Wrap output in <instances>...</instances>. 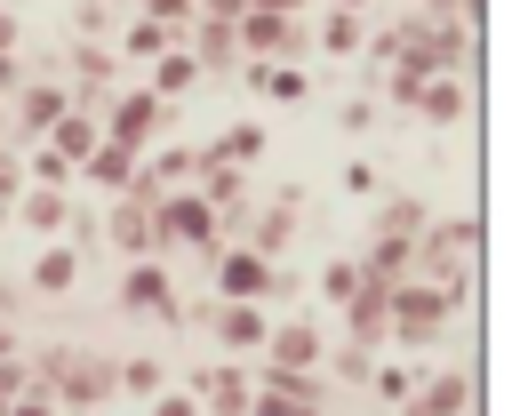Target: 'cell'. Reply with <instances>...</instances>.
I'll return each instance as SVG.
<instances>
[{
	"mask_svg": "<svg viewBox=\"0 0 512 416\" xmlns=\"http://www.w3.org/2000/svg\"><path fill=\"white\" fill-rule=\"evenodd\" d=\"M168 248H200V256L224 248V224H216V208H208L192 184H168V192L152 200V256H168Z\"/></svg>",
	"mask_w": 512,
	"mask_h": 416,
	"instance_id": "obj_1",
	"label": "cell"
},
{
	"mask_svg": "<svg viewBox=\"0 0 512 416\" xmlns=\"http://www.w3.org/2000/svg\"><path fill=\"white\" fill-rule=\"evenodd\" d=\"M480 256V216H440V224H424L416 232V256H408V272L416 280H440L448 296H464V264Z\"/></svg>",
	"mask_w": 512,
	"mask_h": 416,
	"instance_id": "obj_2",
	"label": "cell"
},
{
	"mask_svg": "<svg viewBox=\"0 0 512 416\" xmlns=\"http://www.w3.org/2000/svg\"><path fill=\"white\" fill-rule=\"evenodd\" d=\"M456 304L464 296H448L440 280H392V344H408V352H424V344H440L448 336V320H456Z\"/></svg>",
	"mask_w": 512,
	"mask_h": 416,
	"instance_id": "obj_3",
	"label": "cell"
},
{
	"mask_svg": "<svg viewBox=\"0 0 512 416\" xmlns=\"http://www.w3.org/2000/svg\"><path fill=\"white\" fill-rule=\"evenodd\" d=\"M32 384L56 408H104L112 400V360H96V352H48V360H32Z\"/></svg>",
	"mask_w": 512,
	"mask_h": 416,
	"instance_id": "obj_4",
	"label": "cell"
},
{
	"mask_svg": "<svg viewBox=\"0 0 512 416\" xmlns=\"http://www.w3.org/2000/svg\"><path fill=\"white\" fill-rule=\"evenodd\" d=\"M96 128H104L112 144H128V152L144 160V152L160 144V128H168V96H152V88H120V96H104Z\"/></svg>",
	"mask_w": 512,
	"mask_h": 416,
	"instance_id": "obj_5",
	"label": "cell"
},
{
	"mask_svg": "<svg viewBox=\"0 0 512 416\" xmlns=\"http://www.w3.org/2000/svg\"><path fill=\"white\" fill-rule=\"evenodd\" d=\"M208 264H216V296H232V304H264V296L280 288V272H272V256H256L248 240H240V248L224 240V248H216Z\"/></svg>",
	"mask_w": 512,
	"mask_h": 416,
	"instance_id": "obj_6",
	"label": "cell"
},
{
	"mask_svg": "<svg viewBox=\"0 0 512 416\" xmlns=\"http://www.w3.org/2000/svg\"><path fill=\"white\" fill-rule=\"evenodd\" d=\"M336 312H344V344H360V352L392 344V280H360Z\"/></svg>",
	"mask_w": 512,
	"mask_h": 416,
	"instance_id": "obj_7",
	"label": "cell"
},
{
	"mask_svg": "<svg viewBox=\"0 0 512 416\" xmlns=\"http://www.w3.org/2000/svg\"><path fill=\"white\" fill-rule=\"evenodd\" d=\"M320 360H328V336H320V320H312V312L272 320V328H264V344H256V368H320Z\"/></svg>",
	"mask_w": 512,
	"mask_h": 416,
	"instance_id": "obj_8",
	"label": "cell"
},
{
	"mask_svg": "<svg viewBox=\"0 0 512 416\" xmlns=\"http://www.w3.org/2000/svg\"><path fill=\"white\" fill-rule=\"evenodd\" d=\"M472 400H480V368H424L416 392H408L392 416H456V408H472Z\"/></svg>",
	"mask_w": 512,
	"mask_h": 416,
	"instance_id": "obj_9",
	"label": "cell"
},
{
	"mask_svg": "<svg viewBox=\"0 0 512 416\" xmlns=\"http://www.w3.org/2000/svg\"><path fill=\"white\" fill-rule=\"evenodd\" d=\"M232 32H240V56H256V64H272V56H304V16L240 8V16H232Z\"/></svg>",
	"mask_w": 512,
	"mask_h": 416,
	"instance_id": "obj_10",
	"label": "cell"
},
{
	"mask_svg": "<svg viewBox=\"0 0 512 416\" xmlns=\"http://www.w3.org/2000/svg\"><path fill=\"white\" fill-rule=\"evenodd\" d=\"M120 312H136V320H176V280L160 272V256H128V272H120Z\"/></svg>",
	"mask_w": 512,
	"mask_h": 416,
	"instance_id": "obj_11",
	"label": "cell"
},
{
	"mask_svg": "<svg viewBox=\"0 0 512 416\" xmlns=\"http://www.w3.org/2000/svg\"><path fill=\"white\" fill-rule=\"evenodd\" d=\"M184 392L200 400V416H240V408H248V392H256V368H248V360H224V368L184 376Z\"/></svg>",
	"mask_w": 512,
	"mask_h": 416,
	"instance_id": "obj_12",
	"label": "cell"
},
{
	"mask_svg": "<svg viewBox=\"0 0 512 416\" xmlns=\"http://www.w3.org/2000/svg\"><path fill=\"white\" fill-rule=\"evenodd\" d=\"M104 248L128 264V256H152V200L136 192H112V216H104Z\"/></svg>",
	"mask_w": 512,
	"mask_h": 416,
	"instance_id": "obj_13",
	"label": "cell"
},
{
	"mask_svg": "<svg viewBox=\"0 0 512 416\" xmlns=\"http://www.w3.org/2000/svg\"><path fill=\"white\" fill-rule=\"evenodd\" d=\"M208 328H216V344H224L232 360H256V344H264V328H272V312H264V304H232V296H216V312H208Z\"/></svg>",
	"mask_w": 512,
	"mask_h": 416,
	"instance_id": "obj_14",
	"label": "cell"
},
{
	"mask_svg": "<svg viewBox=\"0 0 512 416\" xmlns=\"http://www.w3.org/2000/svg\"><path fill=\"white\" fill-rule=\"evenodd\" d=\"M8 208H16V224H24V232L56 240V232L72 224V184H24V192H16Z\"/></svg>",
	"mask_w": 512,
	"mask_h": 416,
	"instance_id": "obj_15",
	"label": "cell"
},
{
	"mask_svg": "<svg viewBox=\"0 0 512 416\" xmlns=\"http://www.w3.org/2000/svg\"><path fill=\"white\" fill-rule=\"evenodd\" d=\"M408 104L424 112V128H464V120H472V88H464L456 72H432V80H424Z\"/></svg>",
	"mask_w": 512,
	"mask_h": 416,
	"instance_id": "obj_16",
	"label": "cell"
},
{
	"mask_svg": "<svg viewBox=\"0 0 512 416\" xmlns=\"http://www.w3.org/2000/svg\"><path fill=\"white\" fill-rule=\"evenodd\" d=\"M128 176H136V152L112 144V136H96V144L80 152V168H72V184H96V192H120Z\"/></svg>",
	"mask_w": 512,
	"mask_h": 416,
	"instance_id": "obj_17",
	"label": "cell"
},
{
	"mask_svg": "<svg viewBox=\"0 0 512 416\" xmlns=\"http://www.w3.org/2000/svg\"><path fill=\"white\" fill-rule=\"evenodd\" d=\"M200 80H208V72H200V56H192V48H184V40H168V48H160V56H152V80H144V88H152V96H168V104H176V96H192V88H200Z\"/></svg>",
	"mask_w": 512,
	"mask_h": 416,
	"instance_id": "obj_18",
	"label": "cell"
},
{
	"mask_svg": "<svg viewBox=\"0 0 512 416\" xmlns=\"http://www.w3.org/2000/svg\"><path fill=\"white\" fill-rule=\"evenodd\" d=\"M32 288H40V296H72V288H80V248H64V232L32 256Z\"/></svg>",
	"mask_w": 512,
	"mask_h": 416,
	"instance_id": "obj_19",
	"label": "cell"
},
{
	"mask_svg": "<svg viewBox=\"0 0 512 416\" xmlns=\"http://www.w3.org/2000/svg\"><path fill=\"white\" fill-rule=\"evenodd\" d=\"M296 208H304V200H296V192H280L264 216H248V248H256V256H280V248H288V232H296Z\"/></svg>",
	"mask_w": 512,
	"mask_h": 416,
	"instance_id": "obj_20",
	"label": "cell"
},
{
	"mask_svg": "<svg viewBox=\"0 0 512 416\" xmlns=\"http://www.w3.org/2000/svg\"><path fill=\"white\" fill-rule=\"evenodd\" d=\"M168 384V368L152 360V352H136V360H112V400H128V408H144L152 392Z\"/></svg>",
	"mask_w": 512,
	"mask_h": 416,
	"instance_id": "obj_21",
	"label": "cell"
},
{
	"mask_svg": "<svg viewBox=\"0 0 512 416\" xmlns=\"http://www.w3.org/2000/svg\"><path fill=\"white\" fill-rule=\"evenodd\" d=\"M408 256H416L408 232H376V240L360 248V272H368V280H408Z\"/></svg>",
	"mask_w": 512,
	"mask_h": 416,
	"instance_id": "obj_22",
	"label": "cell"
},
{
	"mask_svg": "<svg viewBox=\"0 0 512 416\" xmlns=\"http://www.w3.org/2000/svg\"><path fill=\"white\" fill-rule=\"evenodd\" d=\"M240 80H248L256 96H272V104H304V72H296V64H256V56H248Z\"/></svg>",
	"mask_w": 512,
	"mask_h": 416,
	"instance_id": "obj_23",
	"label": "cell"
},
{
	"mask_svg": "<svg viewBox=\"0 0 512 416\" xmlns=\"http://www.w3.org/2000/svg\"><path fill=\"white\" fill-rule=\"evenodd\" d=\"M200 152H216V160H232V168H248V160H264V120H232L216 144H200Z\"/></svg>",
	"mask_w": 512,
	"mask_h": 416,
	"instance_id": "obj_24",
	"label": "cell"
},
{
	"mask_svg": "<svg viewBox=\"0 0 512 416\" xmlns=\"http://www.w3.org/2000/svg\"><path fill=\"white\" fill-rule=\"evenodd\" d=\"M416 376H424V368H408V360H384V352L368 360V392H376L384 408H400V400L416 392Z\"/></svg>",
	"mask_w": 512,
	"mask_h": 416,
	"instance_id": "obj_25",
	"label": "cell"
},
{
	"mask_svg": "<svg viewBox=\"0 0 512 416\" xmlns=\"http://www.w3.org/2000/svg\"><path fill=\"white\" fill-rule=\"evenodd\" d=\"M360 40H368V24H360V8H328V16H320V48H328V56H352Z\"/></svg>",
	"mask_w": 512,
	"mask_h": 416,
	"instance_id": "obj_26",
	"label": "cell"
},
{
	"mask_svg": "<svg viewBox=\"0 0 512 416\" xmlns=\"http://www.w3.org/2000/svg\"><path fill=\"white\" fill-rule=\"evenodd\" d=\"M168 40H176L168 24H152V16H128V24H120V48H112V56H160Z\"/></svg>",
	"mask_w": 512,
	"mask_h": 416,
	"instance_id": "obj_27",
	"label": "cell"
},
{
	"mask_svg": "<svg viewBox=\"0 0 512 416\" xmlns=\"http://www.w3.org/2000/svg\"><path fill=\"white\" fill-rule=\"evenodd\" d=\"M240 416H320V400H296V392H280V384H256Z\"/></svg>",
	"mask_w": 512,
	"mask_h": 416,
	"instance_id": "obj_28",
	"label": "cell"
},
{
	"mask_svg": "<svg viewBox=\"0 0 512 416\" xmlns=\"http://www.w3.org/2000/svg\"><path fill=\"white\" fill-rule=\"evenodd\" d=\"M360 280H368V272H360V256H328V264H320V296H328V312H336Z\"/></svg>",
	"mask_w": 512,
	"mask_h": 416,
	"instance_id": "obj_29",
	"label": "cell"
},
{
	"mask_svg": "<svg viewBox=\"0 0 512 416\" xmlns=\"http://www.w3.org/2000/svg\"><path fill=\"white\" fill-rule=\"evenodd\" d=\"M424 224H432V216H424V200H408V192H400V200H384V208H376V232H408V240H416V232H424Z\"/></svg>",
	"mask_w": 512,
	"mask_h": 416,
	"instance_id": "obj_30",
	"label": "cell"
},
{
	"mask_svg": "<svg viewBox=\"0 0 512 416\" xmlns=\"http://www.w3.org/2000/svg\"><path fill=\"white\" fill-rule=\"evenodd\" d=\"M144 416H200V400H192L184 384H160V392L144 400Z\"/></svg>",
	"mask_w": 512,
	"mask_h": 416,
	"instance_id": "obj_31",
	"label": "cell"
},
{
	"mask_svg": "<svg viewBox=\"0 0 512 416\" xmlns=\"http://www.w3.org/2000/svg\"><path fill=\"white\" fill-rule=\"evenodd\" d=\"M192 8H200V0H144V16H152V24H168L176 40H184V24H192Z\"/></svg>",
	"mask_w": 512,
	"mask_h": 416,
	"instance_id": "obj_32",
	"label": "cell"
},
{
	"mask_svg": "<svg viewBox=\"0 0 512 416\" xmlns=\"http://www.w3.org/2000/svg\"><path fill=\"white\" fill-rule=\"evenodd\" d=\"M0 416H64V408H56V400H48L40 384H24V392H16V400H8Z\"/></svg>",
	"mask_w": 512,
	"mask_h": 416,
	"instance_id": "obj_33",
	"label": "cell"
},
{
	"mask_svg": "<svg viewBox=\"0 0 512 416\" xmlns=\"http://www.w3.org/2000/svg\"><path fill=\"white\" fill-rule=\"evenodd\" d=\"M32 184H72V168H64L48 144H32Z\"/></svg>",
	"mask_w": 512,
	"mask_h": 416,
	"instance_id": "obj_34",
	"label": "cell"
},
{
	"mask_svg": "<svg viewBox=\"0 0 512 416\" xmlns=\"http://www.w3.org/2000/svg\"><path fill=\"white\" fill-rule=\"evenodd\" d=\"M368 360H376V352H360V344H336V376H344V384H368Z\"/></svg>",
	"mask_w": 512,
	"mask_h": 416,
	"instance_id": "obj_35",
	"label": "cell"
},
{
	"mask_svg": "<svg viewBox=\"0 0 512 416\" xmlns=\"http://www.w3.org/2000/svg\"><path fill=\"white\" fill-rule=\"evenodd\" d=\"M344 192H352V200H376V168L352 160V168H344Z\"/></svg>",
	"mask_w": 512,
	"mask_h": 416,
	"instance_id": "obj_36",
	"label": "cell"
},
{
	"mask_svg": "<svg viewBox=\"0 0 512 416\" xmlns=\"http://www.w3.org/2000/svg\"><path fill=\"white\" fill-rule=\"evenodd\" d=\"M344 128H376V96H352L344 104Z\"/></svg>",
	"mask_w": 512,
	"mask_h": 416,
	"instance_id": "obj_37",
	"label": "cell"
},
{
	"mask_svg": "<svg viewBox=\"0 0 512 416\" xmlns=\"http://www.w3.org/2000/svg\"><path fill=\"white\" fill-rule=\"evenodd\" d=\"M0 48H8V56L24 48V24H16V8H0Z\"/></svg>",
	"mask_w": 512,
	"mask_h": 416,
	"instance_id": "obj_38",
	"label": "cell"
},
{
	"mask_svg": "<svg viewBox=\"0 0 512 416\" xmlns=\"http://www.w3.org/2000/svg\"><path fill=\"white\" fill-rule=\"evenodd\" d=\"M240 8H272V16H304L312 0H240Z\"/></svg>",
	"mask_w": 512,
	"mask_h": 416,
	"instance_id": "obj_39",
	"label": "cell"
},
{
	"mask_svg": "<svg viewBox=\"0 0 512 416\" xmlns=\"http://www.w3.org/2000/svg\"><path fill=\"white\" fill-rule=\"evenodd\" d=\"M16 80H24V64H16L8 48H0V96H16Z\"/></svg>",
	"mask_w": 512,
	"mask_h": 416,
	"instance_id": "obj_40",
	"label": "cell"
},
{
	"mask_svg": "<svg viewBox=\"0 0 512 416\" xmlns=\"http://www.w3.org/2000/svg\"><path fill=\"white\" fill-rule=\"evenodd\" d=\"M328 8H360V16H368V8H376V0H328Z\"/></svg>",
	"mask_w": 512,
	"mask_h": 416,
	"instance_id": "obj_41",
	"label": "cell"
},
{
	"mask_svg": "<svg viewBox=\"0 0 512 416\" xmlns=\"http://www.w3.org/2000/svg\"><path fill=\"white\" fill-rule=\"evenodd\" d=\"M0 144H8V96H0Z\"/></svg>",
	"mask_w": 512,
	"mask_h": 416,
	"instance_id": "obj_42",
	"label": "cell"
},
{
	"mask_svg": "<svg viewBox=\"0 0 512 416\" xmlns=\"http://www.w3.org/2000/svg\"><path fill=\"white\" fill-rule=\"evenodd\" d=\"M64 416H104V408H64Z\"/></svg>",
	"mask_w": 512,
	"mask_h": 416,
	"instance_id": "obj_43",
	"label": "cell"
},
{
	"mask_svg": "<svg viewBox=\"0 0 512 416\" xmlns=\"http://www.w3.org/2000/svg\"><path fill=\"white\" fill-rule=\"evenodd\" d=\"M456 416H480V400H472V408H456Z\"/></svg>",
	"mask_w": 512,
	"mask_h": 416,
	"instance_id": "obj_44",
	"label": "cell"
},
{
	"mask_svg": "<svg viewBox=\"0 0 512 416\" xmlns=\"http://www.w3.org/2000/svg\"><path fill=\"white\" fill-rule=\"evenodd\" d=\"M120 416H144V408H120Z\"/></svg>",
	"mask_w": 512,
	"mask_h": 416,
	"instance_id": "obj_45",
	"label": "cell"
}]
</instances>
